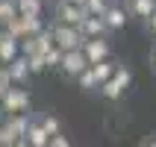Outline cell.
Wrapping results in <instances>:
<instances>
[{"label":"cell","mask_w":156,"mask_h":147,"mask_svg":"<svg viewBox=\"0 0 156 147\" xmlns=\"http://www.w3.org/2000/svg\"><path fill=\"white\" fill-rule=\"evenodd\" d=\"M50 33H53V41H56L59 50H80L83 41H86V35L80 33V26H68V24H59V21L50 24Z\"/></svg>","instance_id":"obj_2"},{"label":"cell","mask_w":156,"mask_h":147,"mask_svg":"<svg viewBox=\"0 0 156 147\" xmlns=\"http://www.w3.org/2000/svg\"><path fill=\"white\" fill-rule=\"evenodd\" d=\"M12 18H18V0H0V26H6Z\"/></svg>","instance_id":"obj_17"},{"label":"cell","mask_w":156,"mask_h":147,"mask_svg":"<svg viewBox=\"0 0 156 147\" xmlns=\"http://www.w3.org/2000/svg\"><path fill=\"white\" fill-rule=\"evenodd\" d=\"M127 12H130V18L147 21V18L156 12V0H127Z\"/></svg>","instance_id":"obj_11"},{"label":"cell","mask_w":156,"mask_h":147,"mask_svg":"<svg viewBox=\"0 0 156 147\" xmlns=\"http://www.w3.org/2000/svg\"><path fill=\"white\" fill-rule=\"evenodd\" d=\"M118 65H121V62H115V59H106V62H97V65H91V71H94L97 82L103 86L106 79H112V77H115V71H118Z\"/></svg>","instance_id":"obj_14"},{"label":"cell","mask_w":156,"mask_h":147,"mask_svg":"<svg viewBox=\"0 0 156 147\" xmlns=\"http://www.w3.org/2000/svg\"><path fill=\"white\" fill-rule=\"evenodd\" d=\"M68 3H74V6H83V9H86V0H68Z\"/></svg>","instance_id":"obj_30"},{"label":"cell","mask_w":156,"mask_h":147,"mask_svg":"<svg viewBox=\"0 0 156 147\" xmlns=\"http://www.w3.org/2000/svg\"><path fill=\"white\" fill-rule=\"evenodd\" d=\"M30 121H33V118H30L27 112H21V115H6V121H3V124H6L9 130L15 132L18 138H24V135H27V127H30Z\"/></svg>","instance_id":"obj_13"},{"label":"cell","mask_w":156,"mask_h":147,"mask_svg":"<svg viewBox=\"0 0 156 147\" xmlns=\"http://www.w3.org/2000/svg\"><path fill=\"white\" fill-rule=\"evenodd\" d=\"M15 141H21L6 124H0V147H15Z\"/></svg>","instance_id":"obj_23"},{"label":"cell","mask_w":156,"mask_h":147,"mask_svg":"<svg viewBox=\"0 0 156 147\" xmlns=\"http://www.w3.org/2000/svg\"><path fill=\"white\" fill-rule=\"evenodd\" d=\"M21 21H24V33H27V35H38V33L47 30L44 21H41L38 15H21Z\"/></svg>","instance_id":"obj_15"},{"label":"cell","mask_w":156,"mask_h":147,"mask_svg":"<svg viewBox=\"0 0 156 147\" xmlns=\"http://www.w3.org/2000/svg\"><path fill=\"white\" fill-rule=\"evenodd\" d=\"M77 86L83 88V91H94V88H100V82H97V77H94V71L88 68V71H83L77 77Z\"/></svg>","instance_id":"obj_18"},{"label":"cell","mask_w":156,"mask_h":147,"mask_svg":"<svg viewBox=\"0 0 156 147\" xmlns=\"http://www.w3.org/2000/svg\"><path fill=\"white\" fill-rule=\"evenodd\" d=\"M0 103H3L6 115L30 112V91H27L24 86H12V88H6V94L0 97Z\"/></svg>","instance_id":"obj_3"},{"label":"cell","mask_w":156,"mask_h":147,"mask_svg":"<svg viewBox=\"0 0 156 147\" xmlns=\"http://www.w3.org/2000/svg\"><path fill=\"white\" fill-rule=\"evenodd\" d=\"M86 9L83 6H74V3H68V0H62V3H56V21L59 24H68V26H80L83 21H86Z\"/></svg>","instance_id":"obj_6"},{"label":"cell","mask_w":156,"mask_h":147,"mask_svg":"<svg viewBox=\"0 0 156 147\" xmlns=\"http://www.w3.org/2000/svg\"><path fill=\"white\" fill-rule=\"evenodd\" d=\"M6 121V109H3V103H0V124Z\"/></svg>","instance_id":"obj_31"},{"label":"cell","mask_w":156,"mask_h":147,"mask_svg":"<svg viewBox=\"0 0 156 147\" xmlns=\"http://www.w3.org/2000/svg\"><path fill=\"white\" fill-rule=\"evenodd\" d=\"M38 124H41L50 135H59V132H62V121L56 118V115H41V118H38Z\"/></svg>","instance_id":"obj_20"},{"label":"cell","mask_w":156,"mask_h":147,"mask_svg":"<svg viewBox=\"0 0 156 147\" xmlns=\"http://www.w3.org/2000/svg\"><path fill=\"white\" fill-rule=\"evenodd\" d=\"M24 138L30 141L33 147H47V144H50V132L44 130L41 124H38V118H35V121H30V127H27V135H24Z\"/></svg>","instance_id":"obj_9"},{"label":"cell","mask_w":156,"mask_h":147,"mask_svg":"<svg viewBox=\"0 0 156 147\" xmlns=\"http://www.w3.org/2000/svg\"><path fill=\"white\" fill-rule=\"evenodd\" d=\"M3 30H6V35L18 38V41H24V38H27V33H24V21H21V15H18V18H12V21H9V24L3 26Z\"/></svg>","instance_id":"obj_19"},{"label":"cell","mask_w":156,"mask_h":147,"mask_svg":"<svg viewBox=\"0 0 156 147\" xmlns=\"http://www.w3.org/2000/svg\"><path fill=\"white\" fill-rule=\"evenodd\" d=\"M44 12V0H18V15H38Z\"/></svg>","instance_id":"obj_16"},{"label":"cell","mask_w":156,"mask_h":147,"mask_svg":"<svg viewBox=\"0 0 156 147\" xmlns=\"http://www.w3.org/2000/svg\"><path fill=\"white\" fill-rule=\"evenodd\" d=\"M15 147H33V144H30L27 138H21V141H15Z\"/></svg>","instance_id":"obj_29"},{"label":"cell","mask_w":156,"mask_h":147,"mask_svg":"<svg viewBox=\"0 0 156 147\" xmlns=\"http://www.w3.org/2000/svg\"><path fill=\"white\" fill-rule=\"evenodd\" d=\"M27 62H30V71H33V74H41V71H47V59H44V53L27 56Z\"/></svg>","instance_id":"obj_22"},{"label":"cell","mask_w":156,"mask_h":147,"mask_svg":"<svg viewBox=\"0 0 156 147\" xmlns=\"http://www.w3.org/2000/svg\"><path fill=\"white\" fill-rule=\"evenodd\" d=\"M139 147H156V132H150V135H144Z\"/></svg>","instance_id":"obj_27"},{"label":"cell","mask_w":156,"mask_h":147,"mask_svg":"<svg viewBox=\"0 0 156 147\" xmlns=\"http://www.w3.org/2000/svg\"><path fill=\"white\" fill-rule=\"evenodd\" d=\"M18 56H21V41L12 38V35H6V38L0 41V65H9V62H15Z\"/></svg>","instance_id":"obj_12"},{"label":"cell","mask_w":156,"mask_h":147,"mask_svg":"<svg viewBox=\"0 0 156 147\" xmlns=\"http://www.w3.org/2000/svg\"><path fill=\"white\" fill-rule=\"evenodd\" d=\"M109 6H112L109 0H86V12L88 15H97V18H103Z\"/></svg>","instance_id":"obj_21"},{"label":"cell","mask_w":156,"mask_h":147,"mask_svg":"<svg viewBox=\"0 0 156 147\" xmlns=\"http://www.w3.org/2000/svg\"><path fill=\"white\" fill-rule=\"evenodd\" d=\"M47 147H71V141L59 132V135H50V144H47Z\"/></svg>","instance_id":"obj_25"},{"label":"cell","mask_w":156,"mask_h":147,"mask_svg":"<svg viewBox=\"0 0 156 147\" xmlns=\"http://www.w3.org/2000/svg\"><path fill=\"white\" fill-rule=\"evenodd\" d=\"M83 53H86V59L91 62V65L112 59V47L106 41V35L103 38H86V41H83Z\"/></svg>","instance_id":"obj_5"},{"label":"cell","mask_w":156,"mask_h":147,"mask_svg":"<svg viewBox=\"0 0 156 147\" xmlns=\"http://www.w3.org/2000/svg\"><path fill=\"white\" fill-rule=\"evenodd\" d=\"M80 33L86 35V38H103L106 33H112L109 26H106L103 18H97V15H86V21L80 24Z\"/></svg>","instance_id":"obj_7"},{"label":"cell","mask_w":156,"mask_h":147,"mask_svg":"<svg viewBox=\"0 0 156 147\" xmlns=\"http://www.w3.org/2000/svg\"><path fill=\"white\" fill-rule=\"evenodd\" d=\"M150 65H153V71H156V44H153V50H150Z\"/></svg>","instance_id":"obj_28"},{"label":"cell","mask_w":156,"mask_h":147,"mask_svg":"<svg viewBox=\"0 0 156 147\" xmlns=\"http://www.w3.org/2000/svg\"><path fill=\"white\" fill-rule=\"evenodd\" d=\"M91 68V62L86 59V53H83V47L80 50H65V56H62V65H59V71L65 74V77H71V79H77L83 71H88Z\"/></svg>","instance_id":"obj_4"},{"label":"cell","mask_w":156,"mask_h":147,"mask_svg":"<svg viewBox=\"0 0 156 147\" xmlns=\"http://www.w3.org/2000/svg\"><path fill=\"white\" fill-rule=\"evenodd\" d=\"M3 38H6V30H3V26H0V41H3Z\"/></svg>","instance_id":"obj_32"},{"label":"cell","mask_w":156,"mask_h":147,"mask_svg":"<svg viewBox=\"0 0 156 147\" xmlns=\"http://www.w3.org/2000/svg\"><path fill=\"white\" fill-rule=\"evenodd\" d=\"M6 68H9V74H12V82H15V86H24V82H27V77L33 74V71H30V62H27V56H24V53H21L15 62H9Z\"/></svg>","instance_id":"obj_10"},{"label":"cell","mask_w":156,"mask_h":147,"mask_svg":"<svg viewBox=\"0 0 156 147\" xmlns=\"http://www.w3.org/2000/svg\"><path fill=\"white\" fill-rule=\"evenodd\" d=\"M141 24H144V30H147L150 35H156V12H153V15L147 18V21H141Z\"/></svg>","instance_id":"obj_26"},{"label":"cell","mask_w":156,"mask_h":147,"mask_svg":"<svg viewBox=\"0 0 156 147\" xmlns=\"http://www.w3.org/2000/svg\"><path fill=\"white\" fill-rule=\"evenodd\" d=\"M56 3H62V0H56Z\"/></svg>","instance_id":"obj_34"},{"label":"cell","mask_w":156,"mask_h":147,"mask_svg":"<svg viewBox=\"0 0 156 147\" xmlns=\"http://www.w3.org/2000/svg\"><path fill=\"white\" fill-rule=\"evenodd\" d=\"M62 56H65V50H59V47H53L50 53H44V59H47V68H56V71H59Z\"/></svg>","instance_id":"obj_24"},{"label":"cell","mask_w":156,"mask_h":147,"mask_svg":"<svg viewBox=\"0 0 156 147\" xmlns=\"http://www.w3.org/2000/svg\"><path fill=\"white\" fill-rule=\"evenodd\" d=\"M130 82H133V71L127 68V65H118L115 77H112V79H106L103 86L97 88V94L103 97V100H121L124 91L130 88Z\"/></svg>","instance_id":"obj_1"},{"label":"cell","mask_w":156,"mask_h":147,"mask_svg":"<svg viewBox=\"0 0 156 147\" xmlns=\"http://www.w3.org/2000/svg\"><path fill=\"white\" fill-rule=\"evenodd\" d=\"M3 94H6V86H3V82H0V97H3Z\"/></svg>","instance_id":"obj_33"},{"label":"cell","mask_w":156,"mask_h":147,"mask_svg":"<svg viewBox=\"0 0 156 147\" xmlns=\"http://www.w3.org/2000/svg\"><path fill=\"white\" fill-rule=\"evenodd\" d=\"M127 18H130L127 6H118V3H112V6L106 9L103 21H106V26H109L112 33H118V30H124V26H127Z\"/></svg>","instance_id":"obj_8"}]
</instances>
